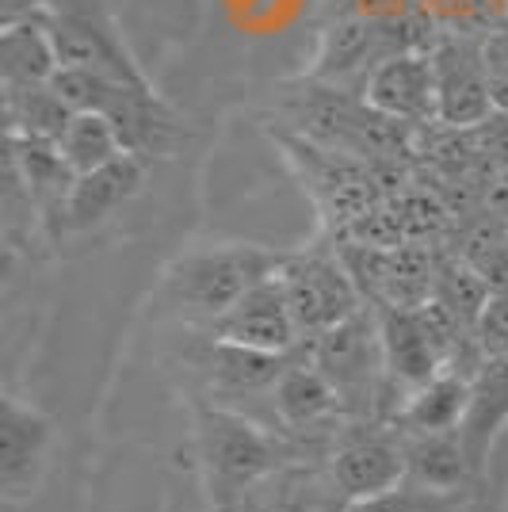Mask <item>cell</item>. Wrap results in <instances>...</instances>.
<instances>
[{
  "mask_svg": "<svg viewBox=\"0 0 508 512\" xmlns=\"http://www.w3.org/2000/svg\"><path fill=\"white\" fill-rule=\"evenodd\" d=\"M54 0H0V20L12 23L23 20V16H35V12H46Z\"/></svg>",
  "mask_w": 508,
  "mask_h": 512,
  "instance_id": "83f0119b",
  "label": "cell"
},
{
  "mask_svg": "<svg viewBox=\"0 0 508 512\" xmlns=\"http://www.w3.org/2000/svg\"><path fill=\"white\" fill-rule=\"evenodd\" d=\"M363 100L379 107L382 115L398 119L405 127H428L436 123V81H432V54H394L371 69L363 81Z\"/></svg>",
  "mask_w": 508,
  "mask_h": 512,
  "instance_id": "5bb4252c",
  "label": "cell"
},
{
  "mask_svg": "<svg viewBox=\"0 0 508 512\" xmlns=\"http://www.w3.org/2000/svg\"><path fill=\"white\" fill-rule=\"evenodd\" d=\"M298 356L295 352H256L245 344H230L222 337L207 333V341L199 344V356H195V371L203 375V383L211 386L214 402H226L233 398H272V386L279 383V375L287 371V363Z\"/></svg>",
  "mask_w": 508,
  "mask_h": 512,
  "instance_id": "4fadbf2b",
  "label": "cell"
},
{
  "mask_svg": "<svg viewBox=\"0 0 508 512\" xmlns=\"http://www.w3.org/2000/svg\"><path fill=\"white\" fill-rule=\"evenodd\" d=\"M501 8H505V16H508V0H501Z\"/></svg>",
  "mask_w": 508,
  "mask_h": 512,
  "instance_id": "f1b7e54d",
  "label": "cell"
},
{
  "mask_svg": "<svg viewBox=\"0 0 508 512\" xmlns=\"http://www.w3.org/2000/svg\"><path fill=\"white\" fill-rule=\"evenodd\" d=\"M482 54H486L493 111H508V23L482 35Z\"/></svg>",
  "mask_w": 508,
  "mask_h": 512,
  "instance_id": "484cf974",
  "label": "cell"
},
{
  "mask_svg": "<svg viewBox=\"0 0 508 512\" xmlns=\"http://www.w3.org/2000/svg\"><path fill=\"white\" fill-rule=\"evenodd\" d=\"M207 333L230 344L256 348V352H295V348L306 344L279 276L256 283L233 310H226L222 318L207 325Z\"/></svg>",
  "mask_w": 508,
  "mask_h": 512,
  "instance_id": "7c38bea8",
  "label": "cell"
},
{
  "mask_svg": "<svg viewBox=\"0 0 508 512\" xmlns=\"http://www.w3.org/2000/svg\"><path fill=\"white\" fill-rule=\"evenodd\" d=\"M268 134H272L276 150L283 153V161L295 172L298 188L314 203L321 230L329 237H340L375 203H382L386 195H394L413 180L409 165H371V161L352 157V153L318 146V142L302 138L298 130H287L279 123L268 127Z\"/></svg>",
  "mask_w": 508,
  "mask_h": 512,
  "instance_id": "3957f363",
  "label": "cell"
},
{
  "mask_svg": "<svg viewBox=\"0 0 508 512\" xmlns=\"http://www.w3.org/2000/svg\"><path fill=\"white\" fill-rule=\"evenodd\" d=\"M428 54H432V81H436V123L455 130L486 123L493 115V96H489L482 35L444 31Z\"/></svg>",
  "mask_w": 508,
  "mask_h": 512,
  "instance_id": "9c48e42d",
  "label": "cell"
},
{
  "mask_svg": "<svg viewBox=\"0 0 508 512\" xmlns=\"http://www.w3.org/2000/svg\"><path fill=\"white\" fill-rule=\"evenodd\" d=\"M73 115L77 111L65 104L54 85L4 88V134L58 142L73 123Z\"/></svg>",
  "mask_w": 508,
  "mask_h": 512,
  "instance_id": "44dd1931",
  "label": "cell"
},
{
  "mask_svg": "<svg viewBox=\"0 0 508 512\" xmlns=\"http://www.w3.org/2000/svg\"><path fill=\"white\" fill-rule=\"evenodd\" d=\"M43 16L62 65H88L127 85H149V77L138 69L134 54L123 43V31L107 0H54Z\"/></svg>",
  "mask_w": 508,
  "mask_h": 512,
  "instance_id": "52a82bcc",
  "label": "cell"
},
{
  "mask_svg": "<svg viewBox=\"0 0 508 512\" xmlns=\"http://www.w3.org/2000/svg\"><path fill=\"white\" fill-rule=\"evenodd\" d=\"M405 440V467L409 482L428 490H478L482 478L470 467L459 432H424V436H402Z\"/></svg>",
  "mask_w": 508,
  "mask_h": 512,
  "instance_id": "ffe728a7",
  "label": "cell"
},
{
  "mask_svg": "<svg viewBox=\"0 0 508 512\" xmlns=\"http://www.w3.org/2000/svg\"><path fill=\"white\" fill-rule=\"evenodd\" d=\"M306 356L340 394L348 421H390V386L382 363L379 314L367 302L360 314L306 341Z\"/></svg>",
  "mask_w": 508,
  "mask_h": 512,
  "instance_id": "5b68a950",
  "label": "cell"
},
{
  "mask_svg": "<svg viewBox=\"0 0 508 512\" xmlns=\"http://www.w3.org/2000/svg\"><path fill=\"white\" fill-rule=\"evenodd\" d=\"M474 337L482 356H505L508 352V287H497L489 295L482 318L474 325Z\"/></svg>",
  "mask_w": 508,
  "mask_h": 512,
  "instance_id": "d4e9b609",
  "label": "cell"
},
{
  "mask_svg": "<svg viewBox=\"0 0 508 512\" xmlns=\"http://www.w3.org/2000/svg\"><path fill=\"white\" fill-rule=\"evenodd\" d=\"M276 123L298 130L302 138L329 146V150L352 153L371 165H409L417 161V130L398 119L382 115L379 107L363 100V92L325 85L298 77L279 88Z\"/></svg>",
  "mask_w": 508,
  "mask_h": 512,
  "instance_id": "7a4b0ae2",
  "label": "cell"
},
{
  "mask_svg": "<svg viewBox=\"0 0 508 512\" xmlns=\"http://www.w3.org/2000/svg\"><path fill=\"white\" fill-rule=\"evenodd\" d=\"M146 169H149L146 157L123 153V157L107 161L100 169L81 172V176L73 180L69 203H65V237L100 230L123 203H130L134 195L142 192Z\"/></svg>",
  "mask_w": 508,
  "mask_h": 512,
  "instance_id": "9a60e30c",
  "label": "cell"
},
{
  "mask_svg": "<svg viewBox=\"0 0 508 512\" xmlns=\"http://www.w3.org/2000/svg\"><path fill=\"white\" fill-rule=\"evenodd\" d=\"M348 501L329 478V467L318 470L306 459L272 474L264 486H256L237 512H344Z\"/></svg>",
  "mask_w": 508,
  "mask_h": 512,
  "instance_id": "e0dca14e",
  "label": "cell"
},
{
  "mask_svg": "<svg viewBox=\"0 0 508 512\" xmlns=\"http://www.w3.org/2000/svg\"><path fill=\"white\" fill-rule=\"evenodd\" d=\"M470 406V375L447 367L432 383L413 390L402 406L390 413L386 425L402 436H424V432H459Z\"/></svg>",
  "mask_w": 508,
  "mask_h": 512,
  "instance_id": "ac0fdd59",
  "label": "cell"
},
{
  "mask_svg": "<svg viewBox=\"0 0 508 512\" xmlns=\"http://www.w3.org/2000/svg\"><path fill=\"white\" fill-rule=\"evenodd\" d=\"M283 249H264V245H207L176 256L161 287H157V306L191 321L211 325L226 310L253 291L256 283L272 279L283 264Z\"/></svg>",
  "mask_w": 508,
  "mask_h": 512,
  "instance_id": "277c9868",
  "label": "cell"
},
{
  "mask_svg": "<svg viewBox=\"0 0 508 512\" xmlns=\"http://www.w3.org/2000/svg\"><path fill=\"white\" fill-rule=\"evenodd\" d=\"M508 428V352L505 356H486L482 367L470 379V406L459 425V440H463L470 467L478 478H486L493 448Z\"/></svg>",
  "mask_w": 508,
  "mask_h": 512,
  "instance_id": "2e32d148",
  "label": "cell"
},
{
  "mask_svg": "<svg viewBox=\"0 0 508 512\" xmlns=\"http://www.w3.org/2000/svg\"><path fill=\"white\" fill-rule=\"evenodd\" d=\"M474 146L489 172H508V111H493L486 123L470 127Z\"/></svg>",
  "mask_w": 508,
  "mask_h": 512,
  "instance_id": "4316f807",
  "label": "cell"
},
{
  "mask_svg": "<svg viewBox=\"0 0 508 512\" xmlns=\"http://www.w3.org/2000/svg\"><path fill=\"white\" fill-rule=\"evenodd\" d=\"M276 276L283 283V291H287L291 314H295L298 329H302V341H314L318 333L348 321L367 306L360 283L352 279L344 256L337 253V245L287 253Z\"/></svg>",
  "mask_w": 508,
  "mask_h": 512,
  "instance_id": "8992f818",
  "label": "cell"
},
{
  "mask_svg": "<svg viewBox=\"0 0 508 512\" xmlns=\"http://www.w3.org/2000/svg\"><path fill=\"white\" fill-rule=\"evenodd\" d=\"M489 295H493L489 279L482 276L466 256L444 253L440 272H436V291H432V299L444 302L455 318L466 321V325L474 329L478 318H482V310H486Z\"/></svg>",
  "mask_w": 508,
  "mask_h": 512,
  "instance_id": "603a6c76",
  "label": "cell"
},
{
  "mask_svg": "<svg viewBox=\"0 0 508 512\" xmlns=\"http://www.w3.org/2000/svg\"><path fill=\"white\" fill-rule=\"evenodd\" d=\"M54 444V421L35 406L20 402L16 394H4L0 402V486L4 501H27L46 470V455Z\"/></svg>",
  "mask_w": 508,
  "mask_h": 512,
  "instance_id": "8fae6325",
  "label": "cell"
},
{
  "mask_svg": "<svg viewBox=\"0 0 508 512\" xmlns=\"http://www.w3.org/2000/svg\"><path fill=\"white\" fill-rule=\"evenodd\" d=\"M325 467L344 501L394 490L409 474L402 432H394L386 421H348L325 455Z\"/></svg>",
  "mask_w": 508,
  "mask_h": 512,
  "instance_id": "ba28073f",
  "label": "cell"
},
{
  "mask_svg": "<svg viewBox=\"0 0 508 512\" xmlns=\"http://www.w3.org/2000/svg\"><path fill=\"white\" fill-rule=\"evenodd\" d=\"M58 150L62 157L69 161V169L77 172H92L107 165V161H115V157H123V138H119V130L115 123L100 115V111H77L73 115V123L65 127V134L58 138Z\"/></svg>",
  "mask_w": 508,
  "mask_h": 512,
  "instance_id": "7402d4cb",
  "label": "cell"
},
{
  "mask_svg": "<svg viewBox=\"0 0 508 512\" xmlns=\"http://www.w3.org/2000/svg\"><path fill=\"white\" fill-rule=\"evenodd\" d=\"M344 512H474V490H428V486H417L405 478L394 490L348 501Z\"/></svg>",
  "mask_w": 508,
  "mask_h": 512,
  "instance_id": "cb8c5ba5",
  "label": "cell"
},
{
  "mask_svg": "<svg viewBox=\"0 0 508 512\" xmlns=\"http://www.w3.org/2000/svg\"><path fill=\"white\" fill-rule=\"evenodd\" d=\"M191 432H195L199 478L211 512H237L256 486H264L283 467L306 459L291 436L226 402L195 398Z\"/></svg>",
  "mask_w": 508,
  "mask_h": 512,
  "instance_id": "6da1fadb",
  "label": "cell"
},
{
  "mask_svg": "<svg viewBox=\"0 0 508 512\" xmlns=\"http://www.w3.org/2000/svg\"><path fill=\"white\" fill-rule=\"evenodd\" d=\"M58 69H62V58L43 12L0 27V88L50 85Z\"/></svg>",
  "mask_w": 508,
  "mask_h": 512,
  "instance_id": "d6986e66",
  "label": "cell"
},
{
  "mask_svg": "<svg viewBox=\"0 0 508 512\" xmlns=\"http://www.w3.org/2000/svg\"><path fill=\"white\" fill-rule=\"evenodd\" d=\"M382 337V363H386V386H390V413L402 406L413 390L432 383L447 371V352L436 341L432 325L421 306L398 310V306H375Z\"/></svg>",
  "mask_w": 508,
  "mask_h": 512,
  "instance_id": "30bf717a",
  "label": "cell"
}]
</instances>
